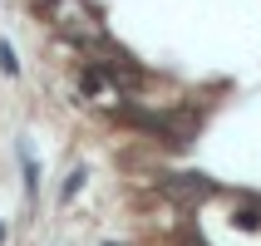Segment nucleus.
Wrapping results in <instances>:
<instances>
[{"label": "nucleus", "instance_id": "obj_1", "mask_svg": "<svg viewBox=\"0 0 261 246\" xmlns=\"http://www.w3.org/2000/svg\"><path fill=\"white\" fill-rule=\"evenodd\" d=\"M0 241H5V227H0Z\"/></svg>", "mask_w": 261, "mask_h": 246}]
</instances>
